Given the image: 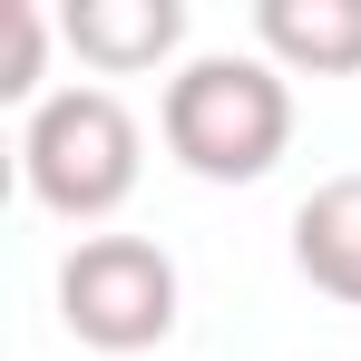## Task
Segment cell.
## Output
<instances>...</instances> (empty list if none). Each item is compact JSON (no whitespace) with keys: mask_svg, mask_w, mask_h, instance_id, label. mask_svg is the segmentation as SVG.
Instances as JSON below:
<instances>
[{"mask_svg":"<svg viewBox=\"0 0 361 361\" xmlns=\"http://www.w3.org/2000/svg\"><path fill=\"white\" fill-rule=\"evenodd\" d=\"M137 166H147V127L127 118V98L98 88V78L49 88L20 118V176H30V195L59 225H108L137 195Z\"/></svg>","mask_w":361,"mask_h":361,"instance_id":"obj_2","label":"cell"},{"mask_svg":"<svg viewBox=\"0 0 361 361\" xmlns=\"http://www.w3.org/2000/svg\"><path fill=\"white\" fill-rule=\"evenodd\" d=\"M293 274L361 312V176H322L293 205Z\"/></svg>","mask_w":361,"mask_h":361,"instance_id":"obj_6","label":"cell"},{"mask_svg":"<svg viewBox=\"0 0 361 361\" xmlns=\"http://www.w3.org/2000/svg\"><path fill=\"white\" fill-rule=\"evenodd\" d=\"M185 312V283H176V254L157 235H78L59 254V322L68 342L88 352H157Z\"/></svg>","mask_w":361,"mask_h":361,"instance_id":"obj_3","label":"cell"},{"mask_svg":"<svg viewBox=\"0 0 361 361\" xmlns=\"http://www.w3.org/2000/svg\"><path fill=\"white\" fill-rule=\"evenodd\" d=\"M49 10L39 0H10V78H0V98H20V108H39L49 88H39V68H49Z\"/></svg>","mask_w":361,"mask_h":361,"instance_id":"obj_7","label":"cell"},{"mask_svg":"<svg viewBox=\"0 0 361 361\" xmlns=\"http://www.w3.org/2000/svg\"><path fill=\"white\" fill-rule=\"evenodd\" d=\"M157 137L185 176L205 185H254L283 166L293 147V78L264 59V49H205L166 78L157 98Z\"/></svg>","mask_w":361,"mask_h":361,"instance_id":"obj_1","label":"cell"},{"mask_svg":"<svg viewBox=\"0 0 361 361\" xmlns=\"http://www.w3.org/2000/svg\"><path fill=\"white\" fill-rule=\"evenodd\" d=\"M59 39L78 49V68H98V78H137V68L176 59L185 0H68V10H59Z\"/></svg>","mask_w":361,"mask_h":361,"instance_id":"obj_4","label":"cell"},{"mask_svg":"<svg viewBox=\"0 0 361 361\" xmlns=\"http://www.w3.org/2000/svg\"><path fill=\"white\" fill-rule=\"evenodd\" d=\"M254 39L283 78H361V0H264Z\"/></svg>","mask_w":361,"mask_h":361,"instance_id":"obj_5","label":"cell"}]
</instances>
